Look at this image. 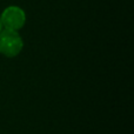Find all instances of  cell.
<instances>
[{"mask_svg": "<svg viewBox=\"0 0 134 134\" xmlns=\"http://www.w3.org/2000/svg\"><path fill=\"white\" fill-rule=\"evenodd\" d=\"M2 30V24H1V19H0V31Z\"/></svg>", "mask_w": 134, "mask_h": 134, "instance_id": "obj_3", "label": "cell"}, {"mask_svg": "<svg viewBox=\"0 0 134 134\" xmlns=\"http://www.w3.org/2000/svg\"><path fill=\"white\" fill-rule=\"evenodd\" d=\"M1 24L7 28V30H20L24 26L26 21V15L25 12L21 8L16 6H11L7 7L4 12H2L1 16Z\"/></svg>", "mask_w": 134, "mask_h": 134, "instance_id": "obj_2", "label": "cell"}, {"mask_svg": "<svg viewBox=\"0 0 134 134\" xmlns=\"http://www.w3.org/2000/svg\"><path fill=\"white\" fill-rule=\"evenodd\" d=\"M23 39L16 31L7 28L0 31V53L4 54L5 57L13 58L18 55L23 49Z\"/></svg>", "mask_w": 134, "mask_h": 134, "instance_id": "obj_1", "label": "cell"}]
</instances>
